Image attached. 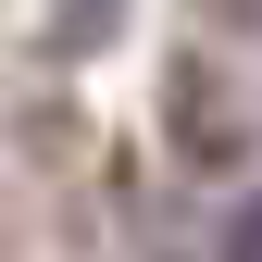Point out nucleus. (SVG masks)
<instances>
[{
    "label": "nucleus",
    "instance_id": "nucleus-1",
    "mask_svg": "<svg viewBox=\"0 0 262 262\" xmlns=\"http://www.w3.org/2000/svg\"><path fill=\"white\" fill-rule=\"evenodd\" d=\"M225 262H262V200L237 212V237H225Z\"/></svg>",
    "mask_w": 262,
    "mask_h": 262
}]
</instances>
